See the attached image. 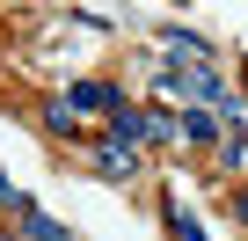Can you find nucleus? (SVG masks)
Here are the masks:
<instances>
[{
  "label": "nucleus",
  "mask_w": 248,
  "mask_h": 241,
  "mask_svg": "<svg viewBox=\"0 0 248 241\" xmlns=\"http://www.w3.org/2000/svg\"><path fill=\"white\" fill-rule=\"evenodd\" d=\"M233 219H241V226H248V197H233Z\"/></svg>",
  "instance_id": "8"
},
{
  "label": "nucleus",
  "mask_w": 248,
  "mask_h": 241,
  "mask_svg": "<svg viewBox=\"0 0 248 241\" xmlns=\"http://www.w3.org/2000/svg\"><path fill=\"white\" fill-rule=\"evenodd\" d=\"M44 125L66 132V139H88V132H80V117H73V102H44Z\"/></svg>",
  "instance_id": "5"
},
{
  "label": "nucleus",
  "mask_w": 248,
  "mask_h": 241,
  "mask_svg": "<svg viewBox=\"0 0 248 241\" xmlns=\"http://www.w3.org/2000/svg\"><path fill=\"white\" fill-rule=\"evenodd\" d=\"M168 139H183L175 117H168V110H139V146H168Z\"/></svg>",
  "instance_id": "4"
},
{
  "label": "nucleus",
  "mask_w": 248,
  "mask_h": 241,
  "mask_svg": "<svg viewBox=\"0 0 248 241\" xmlns=\"http://www.w3.org/2000/svg\"><path fill=\"white\" fill-rule=\"evenodd\" d=\"M30 234H37V241H66V226H59V219H44V212H30Z\"/></svg>",
  "instance_id": "7"
},
{
  "label": "nucleus",
  "mask_w": 248,
  "mask_h": 241,
  "mask_svg": "<svg viewBox=\"0 0 248 241\" xmlns=\"http://www.w3.org/2000/svg\"><path fill=\"white\" fill-rule=\"evenodd\" d=\"M73 110H109V117H117V110H124V95H117L109 80H73Z\"/></svg>",
  "instance_id": "3"
},
{
  "label": "nucleus",
  "mask_w": 248,
  "mask_h": 241,
  "mask_svg": "<svg viewBox=\"0 0 248 241\" xmlns=\"http://www.w3.org/2000/svg\"><path fill=\"white\" fill-rule=\"evenodd\" d=\"M168 226H175V241H204V234H197V219L183 212V197H168Z\"/></svg>",
  "instance_id": "6"
},
{
  "label": "nucleus",
  "mask_w": 248,
  "mask_h": 241,
  "mask_svg": "<svg viewBox=\"0 0 248 241\" xmlns=\"http://www.w3.org/2000/svg\"><path fill=\"white\" fill-rule=\"evenodd\" d=\"M175 132H183L190 146H212V139H219V117H212L204 102H183V117H175Z\"/></svg>",
  "instance_id": "1"
},
{
  "label": "nucleus",
  "mask_w": 248,
  "mask_h": 241,
  "mask_svg": "<svg viewBox=\"0 0 248 241\" xmlns=\"http://www.w3.org/2000/svg\"><path fill=\"white\" fill-rule=\"evenodd\" d=\"M95 168H102V176H139V146L102 139V146H95Z\"/></svg>",
  "instance_id": "2"
}]
</instances>
